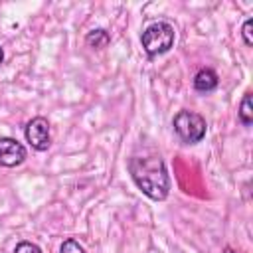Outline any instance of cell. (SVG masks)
<instances>
[{
    "mask_svg": "<svg viewBox=\"0 0 253 253\" xmlns=\"http://www.w3.org/2000/svg\"><path fill=\"white\" fill-rule=\"evenodd\" d=\"M128 172L138 190L154 202L166 200L170 194V176L164 160L154 150H142L128 160Z\"/></svg>",
    "mask_w": 253,
    "mask_h": 253,
    "instance_id": "obj_1",
    "label": "cell"
},
{
    "mask_svg": "<svg viewBox=\"0 0 253 253\" xmlns=\"http://www.w3.org/2000/svg\"><path fill=\"white\" fill-rule=\"evenodd\" d=\"M174 40H176V32H174V26H170L168 22H154L140 36L142 47L150 57L170 51V47L174 45Z\"/></svg>",
    "mask_w": 253,
    "mask_h": 253,
    "instance_id": "obj_2",
    "label": "cell"
},
{
    "mask_svg": "<svg viewBox=\"0 0 253 253\" xmlns=\"http://www.w3.org/2000/svg\"><path fill=\"white\" fill-rule=\"evenodd\" d=\"M172 126H174V132L178 134V138L186 144L200 142L206 136V130H208L206 119L202 115L194 113V111H180L174 117Z\"/></svg>",
    "mask_w": 253,
    "mask_h": 253,
    "instance_id": "obj_3",
    "label": "cell"
},
{
    "mask_svg": "<svg viewBox=\"0 0 253 253\" xmlns=\"http://www.w3.org/2000/svg\"><path fill=\"white\" fill-rule=\"evenodd\" d=\"M24 136L26 140L36 148V150H47L51 144V136H49V123L43 117H36L32 119L26 128H24Z\"/></svg>",
    "mask_w": 253,
    "mask_h": 253,
    "instance_id": "obj_4",
    "label": "cell"
},
{
    "mask_svg": "<svg viewBox=\"0 0 253 253\" xmlns=\"http://www.w3.org/2000/svg\"><path fill=\"white\" fill-rule=\"evenodd\" d=\"M26 160V148L16 138L2 136L0 138V166L14 168Z\"/></svg>",
    "mask_w": 253,
    "mask_h": 253,
    "instance_id": "obj_5",
    "label": "cell"
},
{
    "mask_svg": "<svg viewBox=\"0 0 253 253\" xmlns=\"http://www.w3.org/2000/svg\"><path fill=\"white\" fill-rule=\"evenodd\" d=\"M217 73L213 71V69H208V67H204V69H200L196 75H194V89L196 91H200V93H210V91H213L215 87H217Z\"/></svg>",
    "mask_w": 253,
    "mask_h": 253,
    "instance_id": "obj_6",
    "label": "cell"
},
{
    "mask_svg": "<svg viewBox=\"0 0 253 253\" xmlns=\"http://www.w3.org/2000/svg\"><path fill=\"white\" fill-rule=\"evenodd\" d=\"M85 42H87V45H91L93 49H103V47L111 42V38H109V34H107L105 30H93V32L87 34Z\"/></svg>",
    "mask_w": 253,
    "mask_h": 253,
    "instance_id": "obj_7",
    "label": "cell"
},
{
    "mask_svg": "<svg viewBox=\"0 0 253 253\" xmlns=\"http://www.w3.org/2000/svg\"><path fill=\"white\" fill-rule=\"evenodd\" d=\"M239 121L245 126H251L253 123V107H251V93H245L239 105Z\"/></svg>",
    "mask_w": 253,
    "mask_h": 253,
    "instance_id": "obj_8",
    "label": "cell"
},
{
    "mask_svg": "<svg viewBox=\"0 0 253 253\" xmlns=\"http://www.w3.org/2000/svg\"><path fill=\"white\" fill-rule=\"evenodd\" d=\"M59 253H85V249H83V245H81L79 241H75V239H65V241L61 243V247H59Z\"/></svg>",
    "mask_w": 253,
    "mask_h": 253,
    "instance_id": "obj_9",
    "label": "cell"
},
{
    "mask_svg": "<svg viewBox=\"0 0 253 253\" xmlns=\"http://www.w3.org/2000/svg\"><path fill=\"white\" fill-rule=\"evenodd\" d=\"M14 253H42V249L36 245V243H30V241H22L16 245Z\"/></svg>",
    "mask_w": 253,
    "mask_h": 253,
    "instance_id": "obj_10",
    "label": "cell"
},
{
    "mask_svg": "<svg viewBox=\"0 0 253 253\" xmlns=\"http://www.w3.org/2000/svg\"><path fill=\"white\" fill-rule=\"evenodd\" d=\"M251 26H253V20L249 18V20H245V24H243V28H241V36H243V42H245L247 47L253 45V40H251Z\"/></svg>",
    "mask_w": 253,
    "mask_h": 253,
    "instance_id": "obj_11",
    "label": "cell"
},
{
    "mask_svg": "<svg viewBox=\"0 0 253 253\" xmlns=\"http://www.w3.org/2000/svg\"><path fill=\"white\" fill-rule=\"evenodd\" d=\"M223 253H237V251H233L231 247H225V249H223Z\"/></svg>",
    "mask_w": 253,
    "mask_h": 253,
    "instance_id": "obj_12",
    "label": "cell"
},
{
    "mask_svg": "<svg viewBox=\"0 0 253 253\" xmlns=\"http://www.w3.org/2000/svg\"><path fill=\"white\" fill-rule=\"evenodd\" d=\"M2 59H4V51H2V47H0V63H2Z\"/></svg>",
    "mask_w": 253,
    "mask_h": 253,
    "instance_id": "obj_13",
    "label": "cell"
}]
</instances>
